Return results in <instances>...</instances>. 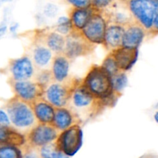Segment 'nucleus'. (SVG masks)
I'll use <instances>...</instances> for the list:
<instances>
[{
	"instance_id": "nucleus-18",
	"label": "nucleus",
	"mask_w": 158,
	"mask_h": 158,
	"mask_svg": "<svg viewBox=\"0 0 158 158\" xmlns=\"http://www.w3.org/2000/svg\"><path fill=\"white\" fill-rule=\"evenodd\" d=\"M26 142L25 137L9 126L0 123V144L22 146Z\"/></svg>"
},
{
	"instance_id": "nucleus-35",
	"label": "nucleus",
	"mask_w": 158,
	"mask_h": 158,
	"mask_svg": "<svg viewBox=\"0 0 158 158\" xmlns=\"http://www.w3.org/2000/svg\"><path fill=\"white\" fill-rule=\"evenodd\" d=\"M2 2H8V1H11V0H1Z\"/></svg>"
},
{
	"instance_id": "nucleus-8",
	"label": "nucleus",
	"mask_w": 158,
	"mask_h": 158,
	"mask_svg": "<svg viewBox=\"0 0 158 158\" xmlns=\"http://www.w3.org/2000/svg\"><path fill=\"white\" fill-rule=\"evenodd\" d=\"M98 11L96 10L92 14L81 32L84 36L92 44H103L107 28V20Z\"/></svg>"
},
{
	"instance_id": "nucleus-3",
	"label": "nucleus",
	"mask_w": 158,
	"mask_h": 158,
	"mask_svg": "<svg viewBox=\"0 0 158 158\" xmlns=\"http://www.w3.org/2000/svg\"><path fill=\"white\" fill-rule=\"evenodd\" d=\"M82 84L95 98L104 100L111 97L114 92L111 76L102 66H94L88 71Z\"/></svg>"
},
{
	"instance_id": "nucleus-22",
	"label": "nucleus",
	"mask_w": 158,
	"mask_h": 158,
	"mask_svg": "<svg viewBox=\"0 0 158 158\" xmlns=\"http://www.w3.org/2000/svg\"><path fill=\"white\" fill-rule=\"evenodd\" d=\"M113 92L116 94H120L127 85V77L122 71H119L111 77Z\"/></svg>"
},
{
	"instance_id": "nucleus-12",
	"label": "nucleus",
	"mask_w": 158,
	"mask_h": 158,
	"mask_svg": "<svg viewBox=\"0 0 158 158\" xmlns=\"http://www.w3.org/2000/svg\"><path fill=\"white\" fill-rule=\"evenodd\" d=\"M145 29L138 23H131L125 26L121 46L138 49L145 36Z\"/></svg>"
},
{
	"instance_id": "nucleus-33",
	"label": "nucleus",
	"mask_w": 158,
	"mask_h": 158,
	"mask_svg": "<svg viewBox=\"0 0 158 158\" xmlns=\"http://www.w3.org/2000/svg\"><path fill=\"white\" fill-rule=\"evenodd\" d=\"M153 118H154L155 121L158 123V110L154 114V115H153Z\"/></svg>"
},
{
	"instance_id": "nucleus-29",
	"label": "nucleus",
	"mask_w": 158,
	"mask_h": 158,
	"mask_svg": "<svg viewBox=\"0 0 158 158\" xmlns=\"http://www.w3.org/2000/svg\"><path fill=\"white\" fill-rule=\"evenodd\" d=\"M10 123V119H9L7 112L0 109V123L3 125H6V126H9Z\"/></svg>"
},
{
	"instance_id": "nucleus-36",
	"label": "nucleus",
	"mask_w": 158,
	"mask_h": 158,
	"mask_svg": "<svg viewBox=\"0 0 158 158\" xmlns=\"http://www.w3.org/2000/svg\"><path fill=\"white\" fill-rule=\"evenodd\" d=\"M0 2H1V0H0Z\"/></svg>"
},
{
	"instance_id": "nucleus-34",
	"label": "nucleus",
	"mask_w": 158,
	"mask_h": 158,
	"mask_svg": "<svg viewBox=\"0 0 158 158\" xmlns=\"http://www.w3.org/2000/svg\"><path fill=\"white\" fill-rule=\"evenodd\" d=\"M16 28H17V25H15V26H11L10 31H11V32H14V31L16 29Z\"/></svg>"
},
{
	"instance_id": "nucleus-20",
	"label": "nucleus",
	"mask_w": 158,
	"mask_h": 158,
	"mask_svg": "<svg viewBox=\"0 0 158 158\" xmlns=\"http://www.w3.org/2000/svg\"><path fill=\"white\" fill-rule=\"evenodd\" d=\"M33 57L35 64L39 67L46 66L52 58V51L48 47L39 46L34 49Z\"/></svg>"
},
{
	"instance_id": "nucleus-14",
	"label": "nucleus",
	"mask_w": 158,
	"mask_h": 158,
	"mask_svg": "<svg viewBox=\"0 0 158 158\" xmlns=\"http://www.w3.org/2000/svg\"><path fill=\"white\" fill-rule=\"evenodd\" d=\"M32 106L36 118L39 123H52L55 114V107L47 100L40 98L32 103Z\"/></svg>"
},
{
	"instance_id": "nucleus-16",
	"label": "nucleus",
	"mask_w": 158,
	"mask_h": 158,
	"mask_svg": "<svg viewBox=\"0 0 158 158\" xmlns=\"http://www.w3.org/2000/svg\"><path fill=\"white\" fill-rule=\"evenodd\" d=\"M96 10L98 9H95L92 6L87 9L74 8L70 12V19L72 23L73 29L81 31Z\"/></svg>"
},
{
	"instance_id": "nucleus-32",
	"label": "nucleus",
	"mask_w": 158,
	"mask_h": 158,
	"mask_svg": "<svg viewBox=\"0 0 158 158\" xmlns=\"http://www.w3.org/2000/svg\"><path fill=\"white\" fill-rule=\"evenodd\" d=\"M6 29H7L6 26H0V36H2V35L3 34H4L5 32H6Z\"/></svg>"
},
{
	"instance_id": "nucleus-4",
	"label": "nucleus",
	"mask_w": 158,
	"mask_h": 158,
	"mask_svg": "<svg viewBox=\"0 0 158 158\" xmlns=\"http://www.w3.org/2000/svg\"><path fill=\"white\" fill-rule=\"evenodd\" d=\"M127 6L136 23L149 32L158 15V0H128Z\"/></svg>"
},
{
	"instance_id": "nucleus-1",
	"label": "nucleus",
	"mask_w": 158,
	"mask_h": 158,
	"mask_svg": "<svg viewBox=\"0 0 158 158\" xmlns=\"http://www.w3.org/2000/svg\"><path fill=\"white\" fill-rule=\"evenodd\" d=\"M68 103L71 106L70 110L74 117L78 120H82V117L86 120V117H91L97 113L102 100L95 98L81 83V86L74 88Z\"/></svg>"
},
{
	"instance_id": "nucleus-26",
	"label": "nucleus",
	"mask_w": 158,
	"mask_h": 158,
	"mask_svg": "<svg viewBox=\"0 0 158 158\" xmlns=\"http://www.w3.org/2000/svg\"><path fill=\"white\" fill-rule=\"evenodd\" d=\"M102 66L111 77L119 73V71H121L118 67L117 63H116V60H115L112 53H110L109 55L105 57L103 63H102Z\"/></svg>"
},
{
	"instance_id": "nucleus-27",
	"label": "nucleus",
	"mask_w": 158,
	"mask_h": 158,
	"mask_svg": "<svg viewBox=\"0 0 158 158\" xmlns=\"http://www.w3.org/2000/svg\"><path fill=\"white\" fill-rule=\"evenodd\" d=\"M74 8L87 9L91 7V0H67Z\"/></svg>"
},
{
	"instance_id": "nucleus-19",
	"label": "nucleus",
	"mask_w": 158,
	"mask_h": 158,
	"mask_svg": "<svg viewBox=\"0 0 158 158\" xmlns=\"http://www.w3.org/2000/svg\"><path fill=\"white\" fill-rule=\"evenodd\" d=\"M68 71H69V62L68 57L64 54H58L56 56L53 61V78L56 81L62 83L68 77Z\"/></svg>"
},
{
	"instance_id": "nucleus-17",
	"label": "nucleus",
	"mask_w": 158,
	"mask_h": 158,
	"mask_svg": "<svg viewBox=\"0 0 158 158\" xmlns=\"http://www.w3.org/2000/svg\"><path fill=\"white\" fill-rule=\"evenodd\" d=\"M74 115L70 109L57 107L55 109L54 120L51 124L59 131H63L74 125Z\"/></svg>"
},
{
	"instance_id": "nucleus-24",
	"label": "nucleus",
	"mask_w": 158,
	"mask_h": 158,
	"mask_svg": "<svg viewBox=\"0 0 158 158\" xmlns=\"http://www.w3.org/2000/svg\"><path fill=\"white\" fill-rule=\"evenodd\" d=\"M21 151L17 146L9 144H0V158H21Z\"/></svg>"
},
{
	"instance_id": "nucleus-7",
	"label": "nucleus",
	"mask_w": 158,
	"mask_h": 158,
	"mask_svg": "<svg viewBox=\"0 0 158 158\" xmlns=\"http://www.w3.org/2000/svg\"><path fill=\"white\" fill-rule=\"evenodd\" d=\"M92 47V43L84 36L81 31L73 29L67 36L63 52L68 59H74L89 54Z\"/></svg>"
},
{
	"instance_id": "nucleus-31",
	"label": "nucleus",
	"mask_w": 158,
	"mask_h": 158,
	"mask_svg": "<svg viewBox=\"0 0 158 158\" xmlns=\"http://www.w3.org/2000/svg\"><path fill=\"white\" fill-rule=\"evenodd\" d=\"M149 32L151 34H154V35H157L158 34V15L156 17L154 21H153V26H152L151 29L149 31Z\"/></svg>"
},
{
	"instance_id": "nucleus-21",
	"label": "nucleus",
	"mask_w": 158,
	"mask_h": 158,
	"mask_svg": "<svg viewBox=\"0 0 158 158\" xmlns=\"http://www.w3.org/2000/svg\"><path fill=\"white\" fill-rule=\"evenodd\" d=\"M66 43V39L64 35L59 32H51L48 34L46 39V43L47 47L51 51H54L56 53H60L64 52Z\"/></svg>"
},
{
	"instance_id": "nucleus-15",
	"label": "nucleus",
	"mask_w": 158,
	"mask_h": 158,
	"mask_svg": "<svg viewBox=\"0 0 158 158\" xmlns=\"http://www.w3.org/2000/svg\"><path fill=\"white\" fill-rule=\"evenodd\" d=\"M124 31H125V26L122 25L112 23L107 26L103 42V45H105L106 49L113 50L120 47L122 45Z\"/></svg>"
},
{
	"instance_id": "nucleus-28",
	"label": "nucleus",
	"mask_w": 158,
	"mask_h": 158,
	"mask_svg": "<svg viewBox=\"0 0 158 158\" xmlns=\"http://www.w3.org/2000/svg\"><path fill=\"white\" fill-rule=\"evenodd\" d=\"M113 0H91V6L98 10L108 7L112 3Z\"/></svg>"
},
{
	"instance_id": "nucleus-25",
	"label": "nucleus",
	"mask_w": 158,
	"mask_h": 158,
	"mask_svg": "<svg viewBox=\"0 0 158 158\" xmlns=\"http://www.w3.org/2000/svg\"><path fill=\"white\" fill-rule=\"evenodd\" d=\"M73 30V26L70 18L61 16L57 23V31L62 35H68Z\"/></svg>"
},
{
	"instance_id": "nucleus-9",
	"label": "nucleus",
	"mask_w": 158,
	"mask_h": 158,
	"mask_svg": "<svg viewBox=\"0 0 158 158\" xmlns=\"http://www.w3.org/2000/svg\"><path fill=\"white\" fill-rule=\"evenodd\" d=\"M58 137V131L50 123H40L29 131L28 140L30 145L40 147L53 143Z\"/></svg>"
},
{
	"instance_id": "nucleus-23",
	"label": "nucleus",
	"mask_w": 158,
	"mask_h": 158,
	"mask_svg": "<svg viewBox=\"0 0 158 158\" xmlns=\"http://www.w3.org/2000/svg\"><path fill=\"white\" fill-rule=\"evenodd\" d=\"M40 156L44 158H62L67 157L64 153L58 151L56 145L52 144V143L41 147Z\"/></svg>"
},
{
	"instance_id": "nucleus-13",
	"label": "nucleus",
	"mask_w": 158,
	"mask_h": 158,
	"mask_svg": "<svg viewBox=\"0 0 158 158\" xmlns=\"http://www.w3.org/2000/svg\"><path fill=\"white\" fill-rule=\"evenodd\" d=\"M112 55L114 57L117 66L121 71L129 69L136 62L138 57V49L120 47L112 50Z\"/></svg>"
},
{
	"instance_id": "nucleus-6",
	"label": "nucleus",
	"mask_w": 158,
	"mask_h": 158,
	"mask_svg": "<svg viewBox=\"0 0 158 158\" xmlns=\"http://www.w3.org/2000/svg\"><path fill=\"white\" fill-rule=\"evenodd\" d=\"M9 83L15 97L29 103H33L35 100L41 98L46 89L43 85L38 82L34 83L29 81V80H14L10 79Z\"/></svg>"
},
{
	"instance_id": "nucleus-2",
	"label": "nucleus",
	"mask_w": 158,
	"mask_h": 158,
	"mask_svg": "<svg viewBox=\"0 0 158 158\" xmlns=\"http://www.w3.org/2000/svg\"><path fill=\"white\" fill-rule=\"evenodd\" d=\"M5 107L11 123L15 127L26 130L35 127L37 118L32 103L23 101L15 96L6 102Z\"/></svg>"
},
{
	"instance_id": "nucleus-10",
	"label": "nucleus",
	"mask_w": 158,
	"mask_h": 158,
	"mask_svg": "<svg viewBox=\"0 0 158 158\" xmlns=\"http://www.w3.org/2000/svg\"><path fill=\"white\" fill-rule=\"evenodd\" d=\"M73 89L66 85L56 83L49 85L45 89V100H47L55 108L64 107L68 103Z\"/></svg>"
},
{
	"instance_id": "nucleus-30",
	"label": "nucleus",
	"mask_w": 158,
	"mask_h": 158,
	"mask_svg": "<svg viewBox=\"0 0 158 158\" xmlns=\"http://www.w3.org/2000/svg\"><path fill=\"white\" fill-rule=\"evenodd\" d=\"M45 13L46 14V15H49L50 17L53 16V15H55V14L57 13V9L55 6L51 4L46 5V7L44 9Z\"/></svg>"
},
{
	"instance_id": "nucleus-5",
	"label": "nucleus",
	"mask_w": 158,
	"mask_h": 158,
	"mask_svg": "<svg viewBox=\"0 0 158 158\" xmlns=\"http://www.w3.org/2000/svg\"><path fill=\"white\" fill-rule=\"evenodd\" d=\"M82 144V131L78 125H72L62 131L56 140L57 150L67 157H71L78 151Z\"/></svg>"
},
{
	"instance_id": "nucleus-11",
	"label": "nucleus",
	"mask_w": 158,
	"mask_h": 158,
	"mask_svg": "<svg viewBox=\"0 0 158 158\" xmlns=\"http://www.w3.org/2000/svg\"><path fill=\"white\" fill-rule=\"evenodd\" d=\"M9 70L12 74V79L14 80H29L34 73L33 64L27 56L11 60Z\"/></svg>"
}]
</instances>
